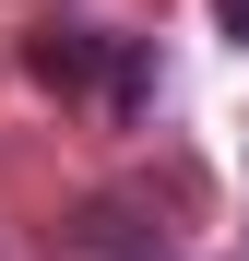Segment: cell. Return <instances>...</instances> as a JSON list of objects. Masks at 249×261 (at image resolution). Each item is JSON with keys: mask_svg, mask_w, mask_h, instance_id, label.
<instances>
[{"mask_svg": "<svg viewBox=\"0 0 249 261\" xmlns=\"http://www.w3.org/2000/svg\"><path fill=\"white\" fill-rule=\"evenodd\" d=\"M214 24H226V36H237V48H249V0H214Z\"/></svg>", "mask_w": 249, "mask_h": 261, "instance_id": "6da1fadb", "label": "cell"}]
</instances>
